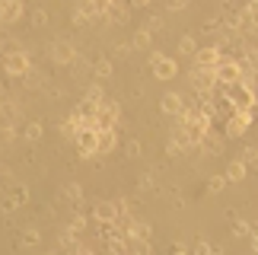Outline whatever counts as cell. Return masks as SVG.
<instances>
[{
    "mask_svg": "<svg viewBox=\"0 0 258 255\" xmlns=\"http://www.w3.org/2000/svg\"><path fill=\"white\" fill-rule=\"evenodd\" d=\"M220 93L226 96V99H230V105L236 112H258V96H255V90H249V86L245 83H236V86H220Z\"/></svg>",
    "mask_w": 258,
    "mask_h": 255,
    "instance_id": "1",
    "label": "cell"
},
{
    "mask_svg": "<svg viewBox=\"0 0 258 255\" xmlns=\"http://www.w3.org/2000/svg\"><path fill=\"white\" fill-rule=\"evenodd\" d=\"M223 48L220 45H204V48H198V54H195V67L198 71H217V67L223 64Z\"/></svg>",
    "mask_w": 258,
    "mask_h": 255,
    "instance_id": "2",
    "label": "cell"
},
{
    "mask_svg": "<svg viewBox=\"0 0 258 255\" xmlns=\"http://www.w3.org/2000/svg\"><path fill=\"white\" fill-rule=\"evenodd\" d=\"M150 67H153V77L156 80H172V77L178 74V61L163 51H153L150 54Z\"/></svg>",
    "mask_w": 258,
    "mask_h": 255,
    "instance_id": "3",
    "label": "cell"
},
{
    "mask_svg": "<svg viewBox=\"0 0 258 255\" xmlns=\"http://www.w3.org/2000/svg\"><path fill=\"white\" fill-rule=\"evenodd\" d=\"M242 83V71H239V61L236 57H223V64L217 67V86H236Z\"/></svg>",
    "mask_w": 258,
    "mask_h": 255,
    "instance_id": "4",
    "label": "cell"
},
{
    "mask_svg": "<svg viewBox=\"0 0 258 255\" xmlns=\"http://www.w3.org/2000/svg\"><path fill=\"white\" fill-rule=\"evenodd\" d=\"M191 86H195V93L201 96V99H211L214 90H217V71H191Z\"/></svg>",
    "mask_w": 258,
    "mask_h": 255,
    "instance_id": "5",
    "label": "cell"
},
{
    "mask_svg": "<svg viewBox=\"0 0 258 255\" xmlns=\"http://www.w3.org/2000/svg\"><path fill=\"white\" fill-rule=\"evenodd\" d=\"M118 115H121V109H118V102H115V99H105L102 105H99V115H96V124H99V131H115V124H118Z\"/></svg>",
    "mask_w": 258,
    "mask_h": 255,
    "instance_id": "6",
    "label": "cell"
},
{
    "mask_svg": "<svg viewBox=\"0 0 258 255\" xmlns=\"http://www.w3.org/2000/svg\"><path fill=\"white\" fill-rule=\"evenodd\" d=\"M118 217H121V211H118L115 201H96V204H93V220L99 223V227L118 223Z\"/></svg>",
    "mask_w": 258,
    "mask_h": 255,
    "instance_id": "7",
    "label": "cell"
},
{
    "mask_svg": "<svg viewBox=\"0 0 258 255\" xmlns=\"http://www.w3.org/2000/svg\"><path fill=\"white\" fill-rule=\"evenodd\" d=\"M29 201V188L23 182H13V185H7V195H4V214H13L19 204H26Z\"/></svg>",
    "mask_w": 258,
    "mask_h": 255,
    "instance_id": "8",
    "label": "cell"
},
{
    "mask_svg": "<svg viewBox=\"0 0 258 255\" xmlns=\"http://www.w3.org/2000/svg\"><path fill=\"white\" fill-rule=\"evenodd\" d=\"M77 147H80V156L89 160V156H99V131L93 128H83L80 134H77Z\"/></svg>",
    "mask_w": 258,
    "mask_h": 255,
    "instance_id": "9",
    "label": "cell"
},
{
    "mask_svg": "<svg viewBox=\"0 0 258 255\" xmlns=\"http://www.w3.org/2000/svg\"><path fill=\"white\" fill-rule=\"evenodd\" d=\"M4 71H7V77H26L29 71H32V61H29L26 51L10 54V57H4Z\"/></svg>",
    "mask_w": 258,
    "mask_h": 255,
    "instance_id": "10",
    "label": "cell"
},
{
    "mask_svg": "<svg viewBox=\"0 0 258 255\" xmlns=\"http://www.w3.org/2000/svg\"><path fill=\"white\" fill-rule=\"evenodd\" d=\"M51 61L54 64H77L80 61V54H77V48L71 45V42H51Z\"/></svg>",
    "mask_w": 258,
    "mask_h": 255,
    "instance_id": "11",
    "label": "cell"
},
{
    "mask_svg": "<svg viewBox=\"0 0 258 255\" xmlns=\"http://www.w3.org/2000/svg\"><path fill=\"white\" fill-rule=\"evenodd\" d=\"M252 118H255L252 112H236L233 118H226V131H223V134H226V137H242V134L252 128Z\"/></svg>",
    "mask_w": 258,
    "mask_h": 255,
    "instance_id": "12",
    "label": "cell"
},
{
    "mask_svg": "<svg viewBox=\"0 0 258 255\" xmlns=\"http://www.w3.org/2000/svg\"><path fill=\"white\" fill-rule=\"evenodd\" d=\"M23 13H26V7L19 4V0H7V4L0 7V26H13Z\"/></svg>",
    "mask_w": 258,
    "mask_h": 255,
    "instance_id": "13",
    "label": "cell"
},
{
    "mask_svg": "<svg viewBox=\"0 0 258 255\" xmlns=\"http://www.w3.org/2000/svg\"><path fill=\"white\" fill-rule=\"evenodd\" d=\"M185 105H188V102H185L178 93H166L163 99H160V109H163V115H175V118L185 112Z\"/></svg>",
    "mask_w": 258,
    "mask_h": 255,
    "instance_id": "14",
    "label": "cell"
},
{
    "mask_svg": "<svg viewBox=\"0 0 258 255\" xmlns=\"http://www.w3.org/2000/svg\"><path fill=\"white\" fill-rule=\"evenodd\" d=\"M127 16H131V7H124V4H105V23H112V26H121L127 23Z\"/></svg>",
    "mask_w": 258,
    "mask_h": 255,
    "instance_id": "15",
    "label": "cell"
},
{
    "mask_svg": "<svg viewBox=\"0 0 258 255\" xmlns=\"http://www.w3.org/2000/svg\"><path fill=\"white\" fill-rule=\"evenodd\" d=\"M223 137H226V134H217V131H207V137H204V141H201V150H204L207 156H217V153H220V150H223Z\"/></svg>",
    "mask_w": 258,
    "mask_h": 255,
    "instance_id": "16",
    "label": "cell"
},
{
    "mask_svg": "<svg viewBox=\"0 0 258 255\" xmlns=\"http://www.w3.org/2000/svg\"><path fill=\"white\" fill-rule=\"evenodd\" d=\"M245 172H249V166H245L242 160H230V166H226V182H242L245 179Z\"/></svg>",
    "mask_w": 258,
    "mask_h": 255,
    "instance_id": "17",
    "label": "cell"
},
{
    "mask_svg": "<svg viewBox=\"0 0 258 255\" xmlns=\"http://www.w3.org/2000/svg\"><path fill=\"white\" fill-rule=\"evenodd\" d=\"M0 112H4V124H16V118H19V105L10 99V96H4V102H0Z\"/></svg>",
    "mask_w": 258,
    "mask_h": 255,
    "instance_id": "18",
    "label": "cell"
},
{
    "mask_svg": "<svg viewBox=\"0 0 258 255\" xmlns=\"http://www.w3.org/2000/svg\"><path fill=\"white\" fill-rule=\"evenodd\" d=\"M115 147H118V134L115 131H99V153H112L115 150Z\"/></svg>",
    "mask_w": 258,
    "mask_h": 255,
    "instance_id": "19",
    "label": "cell"
},
{
    "mask_svg": "<svg viewBox=\"0 0 258 255\" xmlns=\"http://www.w3.org/2000/svg\"><path fill=\"white\" fill-rule=\"evenodd\" d=\"M64 198L74 204V211H80V204H83V188L77 182H71V185H64Z\"/></svg>",
    "mask_w": 258,
    "mask_h": 255,
    "instance_id": "20",
    "label": "cell"
},
{
    "mask_svg": "<svg viewBox=\"0 0 258 255\" xmlns=\"http://www.w3.org/2000/svg\"><path fill=\"white\" fill-rule=\"evenodd\" d=\"M131 45H134V51H147V48L153 45V35H150V32H147V29L141 26V29H137V32H134Z\"/></svg>",
    "mask_w": 258,
    "mask_h": 255,
    "instance_id": "21",
    "label": "cell"
},
{
    "mask_svg": "<svg viewBox=\"0 0 258 255\" xmlns=\"http://www.w3.org/2000/svg\"><path fill=\"white\" fill-rule=\"evenodd\" d=\"M83 102H89V105H102V102H105V93H102V86H99V83L86 86V93H83Z\"/></svg>",
    "mask_w": 258,
    "mask_h": 255,
    "instance_id": "22",
    "label": "cell"
},
{
    "mask_svg": "<svg viewBox=\"0 0 258 255\" xmlns=\"http://www.w3.org/2000/svg\"><path fill=\"white\" fill-rule=\"evenodd\" d=\"M42 134H45V128H42V121H29L26 128H23V137L29 144H35V141H42Z\"/></svg>",
    "mask_w": 258,
    "mask_h": 255,
    "instance_id": "23",
    "label": "cell"
},
{
    "mask_svg": "<svg viewBox=\"0 0 258 255\" xmlns=\"http://www.w3.org/2000/svg\"><path fill=\"white\" fill-rule=\"evenodd\" d=\"M150 236H153L150 223H147V220H134V227H131V239H147V242H150Z\"/></svg>",
    "mask_w": 258,
    "mask_h": 255,
    "instance_id": "24",
    "label": "cell"
},
{
    "mask_svg": "<svg viewBox=\"0 0 258 255\" xmlns=\"http://www.w3.org/2000/svg\"><path fill=\"white\" fill-rule=\"evenodd\" d=\"M178 54H185V57L191 54L195 57L198 54V38L195 35H182V38H178Z\"/></svg>",
    "mask_w": 258,
    "mask_h": 255,
    "instance_id": "25",
    "label": "cell"
},
{
    "mask_svg": "<svg viewBox=\"0 0 258 255\" xmlns=\"http://www.w3.org/2000/svg\"><path fill=\"white\" fill-rule=\"evenodd\" d=\"M19 242H23V246H38V242H42V233H38L35 227H26L23 233H19Z\"/></svg>",
    "mask_w": 258,
    "mask_h": 255,
    "instance_id": "26",
    "label": "cell"
},
{
    "mask_svg": "<svg viewBox=\"0 0 258 255\" xmlns=\"http://www.w3.org/2000/svg\"><path fill=\"white\" fill-rule=\"evenodd\" d=\"M127 255H150V242L147 239H127Z\"/></svg>",
    "mask_w": 258,
    "mask_h": 255,
    "instance_id": "27",
    "label": "cell"
},
{
    "mask_svg": "<svg viewBox=\"0 0 258 255\" xmlns=\"http://www.w3.org/2000/svg\"><path fill=\"white\" fill-rule=\"evenodd\" d=\"M23 83H26V90H42V83H45V77H42V74H38V71H35V67H32V71H29V74L23 77Z\"/></svg>",
    "mask_w": 258,
    "mask_h": 255,
    "instance_id": "28",
    "label": "cell"
},
{
    "mask_svg": "<svg viewBox=\"0 0 258 255\" xmlns=\"http://www.w3.org/2000/svg\"><path fill=\"white\" fill-rule=\"evenodd\" d=\"M93 74L102 77V80H105V77H112V61H108V57H99V61L93 64Z\"/></svg>",
    "mask_w": 258,
    "mask_h": 255,
    "instance_id": "29",
    "label": "cell"
},
{
    "mask_svg": "<svg viewBox=\"0 0 258 255\" xmlns=\"http://www.w3.org/2000/svg\"><path fill=\"white\" fill-rule=\"evenodd\" d=\"M67 230H71V233H77V236H80V233L86 230V217H83L80 211H74V217H71V223H67Z\"/></svg>",
    "mask_w": 258,
    "mask_h": 255,
    "instance_id": "30",
    "label": "cell"
},
{
    "mask_svg": "<svg viewBox=\"0 0 258 255\" xmlns=\"http://www.w3.org/2000/svg\"><path fill=\"white\" fill-rule=\"evenodd\" d=\"M233 236H236V239L252 236V223H249V220H236V223H233Z\"/></svg>",
    "mask_w": 258,
    "mask_h": 255,
    "instance_id": "31",
    "label": "cell"
},
{
    "mask_svg": "<svg viewBox=\"0 0 258 255\" xmlns=\"http://www.w3.org/2000/svg\"><path fill=\"white\" fill-rule=\"evenodd\" d=\"M223 188H226V175H211V179H207V192L211 195L223 192Z\"/></svg>",
    "mask_w": 258,
    "mask_h": 255,
    "instance_id": "32",
    "label": "cell"
},
{
    "mask_svg": "<svg viewBox=\"0 0 258 255\" xmlns=\"http://www.w3.org/2000/svg\"><path fill=\"white\" fill-rule=\"evenodd\" d=\"M166 23H163V16H150V19H147V23H144V29H147V32H150V35H156V32H160V29H163Z\"/></svg>",
    "mask_w": 258,
    "mask_h": 255,
    "instance_id": "33",
    "label": "cell"
},
{
    "mask_svg": "<svg viewBox=\"0 0 258 255\" xmlns=\"http://www.w3.org/2000/svg\"><path fill=\"white\" fill-rule=\"evenodd\" d=\"M191 255H214V246H211L207 239H198L195 249H191Z\"/></svg>",
    "mask_w": 258,
    "mask_h": 255,
    "instance_id": "34",
    "label": "cell"
},
{
    "mask_svg": "<svg viewBox=\"0 0 258 255\" xmlns=\"http://www.w3.org/2000/svg\"><path fill=\"white\" fill-rule=\"evenodd\" d=\"M29 19H32V26H45V23H48V13H45L42 7H35L32 13H29Z\"/></svg>",
    "mask_w": 258,
    "mask_h": 255,
    "instance_id": "35",
    "label": "cell"
},
{
    "mask_svg": "<svg viewBox=\"0 0 258 255\" xmlns=\"http://www.w3.org/2000/svg\"><path fill=\"white\" fill-rule=\"evenodd\" d=\"M57 131H61V137H71V141H77V134H80L71 121H61V124H57Z\"/></svg>",
    "mask_w": 258,
    "mask_h": 255,
    "instance_id": "36",
    "label": "cell"
},
{
    "mask_svg": "<svg viewBox=\"0 0 258 255\" xmlns=\"http://www.w3.org/2000/svg\"><path fill=\"white\" fill-rule=\"evenodd\" d=\"M239 160H242L245 166H252V163H258V147H245V150H242V156H239Z\"/></svg>",
    "mask_w": 258,
    "mask_h": 255,
    "instance_id": "37",
    "label": "cell"
},
{
    "mask_svg": "<svg viewBox=\"0 0 258 255\" xmlns=\"http://www.w3.org/2000/svg\"><path fill=\"white\" fill-rule=\"evenodd\" d=\"M23 48H19V42H13V38H7L4 35V57H10V54H19Z\"/></svg>",
    "mask_w": 258,
    "mask_h": 255,
    "instance_id": "38",
    "label": "cell"
},
{
    "mask_svg": "<svg viewBox=\"0 0 258 255\" xmlns=\"http://www.w3.org/2000/svg\"><path fill=\"white\" fill-rule=\"evenodd\" d=\"M166 153H169V156H182V153H188V150H185L178 141H172V137H169V144H166Z\"/></svg>",
    "mask_w": 258,
    "mask_h": 255,
    "instance_id": "39",
    "label": "cell"
},
{
    "mask_svg": "<svg viewBox=\"0 0 258 255\" xmlns=\"http://www.w3.org/2000/svg\"><path fill=\"white\" fill-rule=\"evenodd\" d=\"M131 51H134V45H131V42H118V45H115V57H127Z\"/></svg>",
    "mask_w": 258,
    "mask_h": 255,
    "instance_id": "40",
    "label": "cell"
},
{
    "mask_svg": "<svg viewBox=\"0 0 258 255\" xmlns=\"http://www.w3.org/2000/svg\"><path fill=\"white\" fill-rule=\"evenodd\" d=\"M71 19H74V26H86V23H89V19L83 16V10H80V7H74V13H71Z\"/></svg>",
    "mask_w": 258,
    "mask_h": 255,
    "instance_id": "41",
    "label": "cell"
},
{
    "mask_svg": "<svg viewBox=\"0 0 258 255\" xmlns=\"http://www.w3.org/2000/svg\"><path fill=\"white\" fill-rule=\"evenodd\" d=\"M166 255H191V252H188V249L182 246V242H172V246H169V252H166Z\"/></svg>",
    "mask_w": 258,
    "mask_h": 255,
    "instance_id": "42",
    "label": "cell"
},
{
    "mask_svg": "<svg viewBox=\"0 0 258 255\" xmlns=\"http://www.w3.org/2000/svg\"><path fill=\"white\" fill-rule=\"evenodd\" d=\"M127 156H141V141H127Z\"/></svg>",
    "mask_w": 258,
    "mask_h": 255,
    "instance_id": "43",
    "label": "cell"
},
{
    "mask_svg": "<svg viewBox=\"0 0 258 255\" xmlns=\"http://www.w3.org/2000/svg\"><path fill=\"white\" fill-rule=\"evenodd\" d=\"M188 4L185 0H172V4H166V10H169V13H178V10H185Z\"/></svg>",
    "mask_w": 258,
    "mask_h": 255,
    "instance_id": "44",
    "label": "cell"
},
{
    "mask_svg": "<svg viewBox=\"0 0 258 255\" xmlns=\"http://www.w3.org/2000/svg\"><path fill=\"white\" fill-rule=\"evenodd\" d=\"M16 137V124H4V141H13Z\"/></svg>",
    "mask_w": 258,
    "mask_h": 255,
    "instance_id": "45",
    "label": "cell"
},
{
    "mask_svg": "<svg viewBox=\"0 0 258 255\" xmlns=\"http://www.w3.org/2000/svg\"><path fill=\"white\" fill-rule=\"evenodd\" d=\"M252 252L258 255V223H252Z\"/></svg>",
    "mask_w": 258,
    "mask_h": 255,
    "instance_id": "46",
    "label": "cell"
},
{
    "mask_svg": "<svg viewBox=\"0 0 258 255\" xmlns=\"http://www.w3.org/2000/svg\"><path fill=\"white\" fill-rule=\"evenodd\" d=\"M153 185V172H147V175H141V188H150Z\"/></svg>",
    "mask_w": 258,
    "mask_h": 255,
    "instance_id": "47",
    "label": "cell"
},
{
    "mask_svg": "<svg viewBox=\"0 0 258 255\" xmlns=\"http://www.w3.org/2000/svg\"><path fill=\"white\" fill-rule=\"evenodd\" d=\"M245 10H249V13L255 16V23H258V0H255V4H245Z\"/></svg>",
    "mask_w": 258,
    "mask_h": 255,
    "instance_id": "48",
    "label": "cell"
},
{
    "mask_svg": "<svg viewBox=\"0 0 258 255\" xmlns=\"http://www.w3.org/2000/svg\"><path fill=\"white\" fill-rule=\"evenodd\" d=\"M214 255H226V252H223V249H214Z\"/></svg>",
    "mask_w": 258,
    "mask_h": 255,
    "instance_id": "49",
    "label": "cell"
}]
</instances>
